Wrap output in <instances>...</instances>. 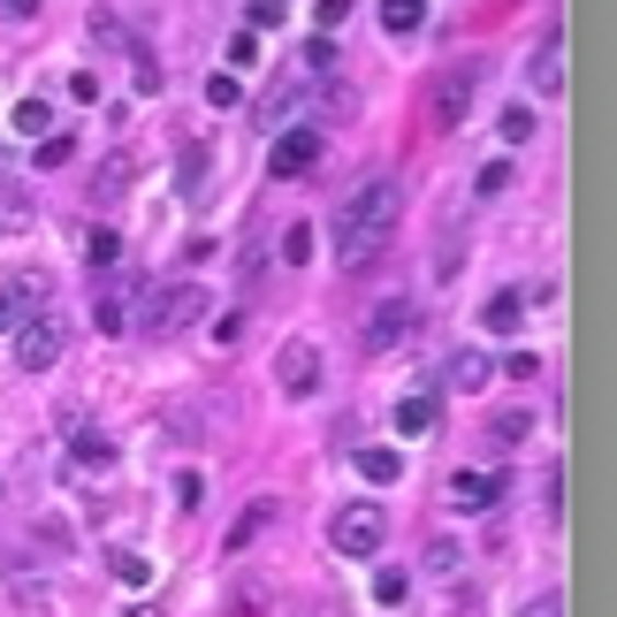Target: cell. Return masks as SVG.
Segmentation results:
<instances>
[{
	"label": "cell",
	"mask_w": 617,
	"mask_h": 617,
	"mask_svg": "<svg viewBox=\"0 0 617 617\" xmlns=\"http://www.w3.org/2000/svg\"><path fill=\"white\" fill-rule=\"evenodd\" d=\"M397 221H404V191H397V175L358 183V191L343 198V214H335V260H343V267H374L381 244L397 237Z\"/></svg>",
	"instance_id": "1"
},
{
	"label": "cell",
	"mask_w": 617,
	"mask_h": 617,
	"mask_svg": "<svg viewBox=\"0 0 617 617\" xmlns=\"http://www.w3.org/2000/svg\"><path fill=\"white\" fill-rule=\"evenodd\" d=\"M526 427H534L526 412H495V427H488V435H495V450H511V443H526Z\"/></svg>",
	"instance_id": "28"
},
{
	"label": "cell",
	"mask_w": 617,
	"mask_h": 617,
	"mask_svg": "<svg viewBox=\"0 0 617 617\" xmlns=\"http://www.w3.org/2000/svg\"><path fill=\"white\" fill-rule=\"evenodd\" d=\"M518 617H564V595H557V587H549V595H541V603H526V610Z\"/></svg>",
	"instance_id": "40"
},
{
	"label": "cell",
	"mask_w": 617,
	"mask_h": 617,
	"mask_svg": "<svg viewBox=\"0 0 617 617\" xmlns=\"http://www.w3.org/2000/svg\"><path fill=\"white\" fill-rule=\"evenodd\" d=\"M351 8H358V0H320V8H312V15H320V38H328L335 23H351Z\"/></svg>",
	"instance_id": "34"
},
{
	"label": "cell",
	"mask_w": 617,
	"mask_h": 617,
	"mask_svg": "<svg viewBox=\"0 0 617 617\" xmlns=\"http://www.w3.org/2000/svg\"><path fill=\"white\" fill-rule=\"evenodd\" d=\"M298 61H306V77H335V69H343V61H335V38H320V31L298 46Z\"/></svg>",
	"instance_id": "21"
},
{
	"label": "cell",
	"mask_w": 617,
	"mask_h": 617,
	"mask_svg": "<svg viewBox=\"0 0 617 617\" xmlns=\"http://www.w3.org/2000/svg\"><path fill=\"white\" fill-rule=\"evenodd\" d=\"M92 328H100V335H123V328H130V298H123V290H100V306H92Z\"/></svg>",
	"instance_id": "19"
},
{
	"label": "cell",
	"mask_w": 617,
	"mask_h": 617,
	"mask_svg": "<svg viewBox=\"0 0 617 617\" xmlns=\"http://www.w3.org/2000/svg\"><path fill=\"white\" fill-rule=\"evenodd\" d=\"M275 389H283V397H312V389H320V343H312V335H290V343L275 351Z\"/></svg>",
	"instance_id": "5"
},
{
	"label": "cell",
	"mask_w": 617,
	"mask_h": 617,
	"mask_svg": "<svg viewBox=\"0 0 617 617\" xmlns=\"http://www.w3.org/2000/svg\"><path fill=\"white\" fill-rule=\"evenodd\" d=\"M206 168H214V146L191 138V146L175 153V191H183V198H206Z\"/></svg>",
	"instance_id": "12"
},
{
	"label": "cell",
	"mask_w": 617,
	"mask_h": 617,
	"mask_svg": "<svg viewBox=\"0 0 617 617\" xmlns=\"http://www.w3.org/2000/svg\"><path fill=\"white\" fill-rule=\"evenodd\" d=\"M381 23L404 38V31H420V23H427V0H381Z\"/></svg>",
	"instance_id": "22"
},
{
	"label": "cell",
	"mask_w": 617,
	"mask_h": 617,
	"mask_svg": "<svg viewBox=\"0 0 617 617\" xmlns=\"http://www.w3.org/2000/svg\"><path fill=\"white\" fill-rule=\"evenodd\" d=\"M503 495V472H458L450 480V511H495Z\"/></svg>",
	"instance_id": "11"
},
{
	"label": "cell",
	"mask_w": 617,
	"mask_h": 617,
	"mask_svg": "<svg viewBox=\"0 0 617 617\" xmlns=\"http://www.w3.org/2000/svg\"><path fill=\"white\" fill-rule=\"evenodd\" d=\"M0 15H8V23H31V15H38V0H0Z\"/></svg>",
	"instance_id": "41"
},
{
	"label": "cell",
	"mask_w": 617,
	"mask_h": 617,
	"mask_svg": "<svg viewBox=\"0 0 617 617\" xmlns=\"http://www.w3.org/2000/svg\"><path fill=\"white\" fill-rule=\"evenodd\" d=\"M229 61H237V69H252V61H260V38H252V31H237V38H229Z\"/></svg>",
	"instance_id": "36"
},
{
	"label": "cell",
	"mask_w": 617,
	"mask_h": 617,
	"mask_svg": "<svg viewBox=\"0 0 617 617\" xmlns=\"http://www.w3.org/2000/svg\"><path fill=\"white\" fill-rule=\"evenodd\" d=\"M130 183H138V153L100 160V175H92V191H100V198H115V191H130Z\"/></svg>",
	"instance_id": "17"
},
{
	"label": "cell",
	"mask_w": 617,
	"mask_h": 617,
	"mask_svg": "<svg viewBox=\"0 0 617 617\" xmlns=\"http://www.w3.org/2000/svg\"><path fill=\"white\" fill-rule=\"evenodd\" d=\"M123 617H160V610H146V603H138V610H123Z\"/></svg>",
	"instance_id": "43"
},
{
	"label": "cell",
	"mask_w": 617,
	"mask_h": 617,
	"mask_svg": "<svg viewBox=\"0 0 617 617\" xmlns=\"http://www.w3.org/2000/svg\"><path fill=\"white\" fill-rule=\"evenodd\" d=\"M427 427H435V389H412L397 404V435H427Z\"/></svg>",
	"instance_id": "16"
},
{
	"label": "cell",
	"mask_w": 617,
	"mask_h": 617,
	"mask_svg": "<svg viewBox=\"0 0 617 617\" xmlns=\"http://www.w3.org/2000/svg\"><path fill=\"white\" fill-rule=\"evenodd\" d=\"M358 480H374V488H397V480H404V458L374 443V450H358Z\"/></svg>",
	"instance_id": "15"
},
{
	"label": "cell",
	"mask_w": 617,
	"mask_h": 617,
	"mask_svg": "<svg viewBox=\"0 0 617 617\" xmlns=\"http://www.w3.org/2000/svg\"><path fill=\"white\" fill-rule=\"evenodd\" d=\"M412 328H420V312H412V298H381V306L366 312L358 343H366V351H397V343H404Z\"/></svg>",
	"instance_id": "7"
},
{
	"label": "cell",
	"mask_w": 617,
	"mask_h": 617,
	"mask_svg": "<svg viewBox=\"0 0 617 617\" xmlns=\"http://www.w3.org/2000/svg\"><path fill=\"white\" fill-rule=\"evenodd\" d=\"M526 84H534L541 100H557V92H564V31H549V38L534 46V61H526Z\"/></svg>",
	"instance_id": "9"
},
{
	"label": "cell",
	"mask_w": 617,
	"mask_h": 617,
	"mask_svg": "<svg viewBox=\"0 0 617 617\" xmlns=\"http://www.w3.org/2000/svg\"><path fill=\"white\" fill-rule=\"evenodd\" d=\"M15 130H23V138H46V130H54V107H46V100H23V107H15Z\"/></svg>",
	"instance_id": "23"
},
{
	"label": "cell",
	"mask_w": 617,
	"mask_h": 617,
	"mask_svg": "<svg viewBox=\"0 0 617 617\" xmlns=\"http://www.w3.org/2000/svg\"><path fill=\"white\" fill-rule=\"evenodd\" d=\"M38 221V206H31V191L15 183V175H0V229H31Z\"/></svg>",
	"instance_id": "14"
},
{
	"label": "cell",
	"mask_w": 617,
	"mask_h": 617,
	"mask_svg": "<svg viewBox=\"0 0 617 617\" xmlns=\"http://www.w3.org/2000/svg\"><path fill=\"white\" fill-rule=\"evenodd\" d=\"M312 160H320V130H283L275 146H267V168L290 183V175H306Z\"/></svg>",
	"instance_id": "8"
},
{
	"label": "cell",
	"mask_w": 617,
	"mask_h": 617,
	"mask_svg": "<svg viewBox=\"0 0 617 617\" xmlns=\"http://www.w3.org/2000/svg\"><path fill=\"white\" fill-rule=\"evenodd\" d=\"M46 298H54V283H46L38 267H23V275H15V283L0 290V306L15 312V320H38V312H46Z\"/></svg>",
	"instance_id": "10"
},
{
	"label": "cell",
	"mask_w": 617,
	"mask_h": 617,
	"mask_svg": "<svg viewBox=\"0 0 617 617\" xmlns=\"http://www.w3.org/2000/svg\"><path fill=\"white\" fill-rule=\"evenodd\" d=\"M480 61H450V69H435V84H427V130H458L465 115H472V100H480Z\"/></svg>",
	"instance_id": "2"
},
{
	"label": "cell",
	"mask_w": 617,
	"mask_h": 617,
	"mask_svg": "<svg viewBox=\"0 0 617 617\" xmlns=\"http://www.w3.org/2000/svg\"><path fill=\"white\" fill-rule=\"evenodd\" d=\"M69 458L84 465V472H100V465H115V443H107V435H92V427H84V435H69Z\"/></svg>",
	"instance_id": "20"
},
{
	"label": "cell",
	"mask_w": 617,
	"mask_h": 617,
	"mask_svg": "<svg viewBox=\"0 0 617 617\" xmlns=\"http://www.w3.org/2000/svg\"><path fill=\"white\" fill-rule=\"evenodd\" d=\"M84 260H92V267H115V260H123V237H115V229H92V237H84Z\"/></svg>",
	"instance_id": "25"
},
{
	"label": "cell",
	"mask_w": 617,
	"mask_h": 617,
	"mask_svg": "<svg viewBox=\"0 0 617 617\" xmlns=\"http://www.w3.org/2000/svg\"><path fill=\"white\" fill-rule=\"evenodd\" d=\"M69 100H84V107H92V100H100V77H92V69H77V77H69Z\"/></svg>",
	"instance_id": "39"
},
{
	"label": "cell",
	"mask_w": 617,
	"mask_h": 617,
	"mask_svg": "<svg viewBox=\"0 0 617 617\" xmlns=\"http://www.w3.org/2000/svg\"><path fill=\"white\" fill-rule=\"evenodd\" d=\"M77 153V138L69 130H54V138H38V168H61V160Z\"/></svg>",
	"instance_id": "32"
},
{
	"label": "cell",
	"mask_w": 617,
	"mask_h": 617,
	"mask_svg": "<svg viewBox=\"0 0 617 617\" xmlns=\"http://www.w3.org/2000/svg\"><path fill=\"white\" fill-rule=\"evenodd\" d=\"M198 312H214V298H206L198 283H160V290H153V312H146V328H153V335H168V328H191Z\"/></svg>",
	"instance_id": "4"
},
{
	"label": "cell",
	"mask_w": 617,
	"mask_h": 617,
	"mask_svg": "<svg viewBox=\"0 0 617 617\" xmlns=\"http://www.w3.org/2000/svg\"><path fill=\"white\" fill-rule=\"evenodd\" d=\"M283 15H290V8H283V0H252V31H275V23H283Z\"/></svg>",
	"instance_id": "35"
},
{
	"label": "cell",
	"mask_w": 617,
	"mask_h": 617,
	"mask_svg": "<svg viewBox=\"0 0 617 617\" xmlns=\"http://www.w3.org/2000/svg\"><path fill=\"white\" fill-rule=\"evenodd\" d=\"M328 541H335V557H374V549L389 541L381 503H343V511L328 518Z\"/></svg>",
	"instance_id": "3"
},
{
	"label": "cell",
	"mask_w": 617,
	"mask_h": 617,
	"mask_svg": "<svg viewBox=\"0 0 617 617\" xmlns=\"http://www.w3.org/2000/svg\"><path fill=\"white\" fill-rule=\"evenodd\" d=\"M115 580H123V587H153V564H146L138 549H115Z\"/></svg>",
	"instance_id": "26"
},
{
	"label": "cell",
	"mask_w": 617,
	"mask_h": 617,
	"mask_svg": "<svg viewBox=\"0 0 617 617\" xmlns=\"http://www.w3.org/2000/svg\"><path fill=\"white\" fill-rule=\"evenodd\" d=\"M175 503H183V511H198V503H206V480H198V472H183V480H175Z\"/></svg>",
	"instance_id": "37"
},
{
	"label": "cell",
	"mask_w": 617,
	"mask_h": 617,
	"mask_svg": "<svg viewBox=\"0 0 617 617\" xmlns=\"http://www.w3.org/2000/svg\"><path fill=\"white\" fill-rule=\"evenodd\" d=\"M404 587H412V580H404L397 564H389V572H374V603H389V610H397V603H404Z\"/></svg>",
	"instance_id": "31"
},
{
	"label": "cell",
	"mask_w": 617,
	"mask_h": 617,
	"mask_svg": "<svg viewBox=\"0 0 617 617\" xmlns=\"http://www.w3.org/2000/svg\"><path fill=\"white\" fill-rule=\"evenodd\" d=\"M54 358H61V320H54V312L15 320V366H23V374H46Z\"/></svg>",
	"instance_id": "6"
},
{
	"label": "cell",
	"mask_w": 617,
	"mask_h": 617,
	"mask_svg": "<svg viewBox=\"0 0 617 617\" xmlns=\"http://www.w3.org/2000/svg\"><path fill=\"white\" fill-rule=\"evenodd\" d=\"M237 100H244L237 77H206V107H237Z\"/></svg>",
	"instance_id": "33"
},
{
	"label": "cell",
	"mask_w": 617,
	"mask_h": 617,
	"mask_svg": "<svg viewBox=\"0 0 617 617\" xmlns=\"http://www.w3.org/2000/svg\"><path fill=\"white\" fill-rule=\"evenodd\" d=\"M427 572H443V580H450V572H458V541H435V549H427Z\"/></svg>",
	"instance_id": "38"
},
{
	"label": "cell",
	"mask_w": 617,
	"mask_h": 617,
	"mask_svg": "<svg viewBox=\"0 0 617 617\" xmlns=\"http://www.w3.org/2000/svg\"><path fill=\"white\" fill-rule=\"evenodd\" d=\"M260 526H267V503H252V511H244V518L229 526V557H244V541H252Z\"/></svg>",
	"instance_id": "29"
},
{
	"label": "cell",
	"mask_w": 617,
	"mask_h": 617,
	"mask_svg": "<svg viewBox=\"0 0 617 617\" xmlns=\"http://www.w3.org/2000/svg\"><path fill=\"white\" fill-rule=\"evenodd\" d=\"M283 260H290V267H306V260H312V229H306V221L283 229Z\"/></svg>",
	"instance_id": "30"
},
{
	"label": "cell",
	"mask_w": 617,
	"mask_h": 617,
	"mask_svg": "<svg viewBox=\"0 0 617 617\" xmlns=\"http://www.w3.org/2000/svg\"><path fill=\"white\" fill-rule=\"evenodd\" d=\"M488 374H495V366H488L480 351H458V358H450V389H458V397H472V389H488Z\"/></svg>",
	"instance_id": "18"
},
{
	"label": "cell",
	"mask_w": 617,
	"mask_h": 617,
	"mask_svg": "<svg viewBox=\"0 0 617 617\" xmlns=\"http://www.w3.org/2000/svg\"><path fill=\"white\" fill-rule=\"evenodd\" d=\"M8 328H15V312H8V306H0V335H8Z\"/></svg>",
	"instance_id": "42"
},
{
	"label": "cell",
	"mask_w": 617,
	"mask_h": 617,
	"mask_svg": "<svg viewBox=\"0 0 617 617\" xmlns=\"http://www.w3.org/2000/svg\"><path fill=\"white\" fill-rule=\"evenodd\" d=\"M511 191V160H488L480 175H472V198H503Z\"/></svg>",
	"instance_id": "24"
},
{
	"label": "cell",
	"mask_w": 617,
	"mask_h": 617,
	"mask_svg": "<svg viewBox=\"0 0 617 617\" xmlns=\"http://www.w3.org/2000/svg\"><path fill=\"white\" fill-rule=\"evenodd\" d=\"M480 328H488V335H518V328H526V290H495L488 312H480Z\"/></svg>",
	"instance_id": "13"
},
{
	"label": "cell",
	"mask_w": 617,
	"mask_h": 617,
	"mask_svg": "<svg viewBox=\"0 0 617 617\" xmlns=\"http://www.w3.org/2000/svg\"><path fill=\"white\" fill-rule=\"evenodd\" d=\"M495 130H503V146H526V138H534L541 123H534V107H511V115H503Z\"/></svg>",
	"instance_id": "27"
}]
</instances>
